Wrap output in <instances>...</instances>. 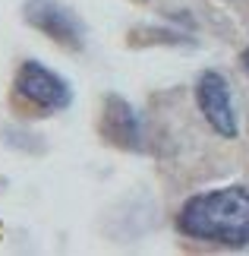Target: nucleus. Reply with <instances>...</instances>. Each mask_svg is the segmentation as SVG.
I'll return each mask as SVG.
<instances>
[{
    "label": "nucleus",
    "mask_w": 249,
    "mask_h": 256,
    "mask_svg": "<svg viewBox=\"0 0 249 256\" xmlns=\"http://www.w3.org/2000/svg\"><path fill=\"white\" fill-rule=\"evenodd\" d=\"M193 98L202 114V120L212 126L221 140H237L240 133V114H237V102L231 92V82L221 70H202L193 82Z\"/></svg>",
    "instance_id": "nucleus-3"
},
{
    "label": "nucleus",
    "mask_w": 249,
    "mask_h": 256,
    "mask_svg": "<svg viewBox=\"0 0 249 256\" xmlns=\"http://www.w3.org/2000/svg\"><path fill=\"white\" fill-rule=\"evenodd\" d=\"M22 19L35 32H41L47 42L66 48V51H82L85 48V26L73 10L60 0H25Z\"/></svg>",
    "instance_id": "nucleus-4"
},
{
    "label": "nucleus",
    "mask_w": 249,
    "mask_h": 256,
    "mask_svg": "<svg viewBox=\"0 0 249 256\" xmlns=\"http://www.w3.org/2000/svg\"><path fill=\"white\" fill-rule=\"evenodd\" d=\"M98 133L107 146L123 152H145V120L139 108L123 95H104Z\"/></svg>",
    "instance_id": "nucleus-5"
},
{
    "label": "nucleus",
    "mask_w": 249,
    "mask_h": 256,
    "mask_svg": "<svg viewBox=\"0 0 249 256\" xmlns=\"http://www.w3.org/2000/svg\"><path fill=\"white\" fill-rule=\"evenodd\" d=\"M177 231L186 240L224 250L249 247V186L231 184L186 196L177 209Z\"/></svg>",
    "instance_id": "nucleus-1"
},
{
    "label": "nucleus",
    "mask_w": 249,
    "mask_h": 256,
    "mask_svg": "<svg viewBox=\"0 0 249 256\" xmlns=\"http://www.w3.org/2000/svg\"><path fill=\"white\" fill-rule=\"evenodd\" d=\"M240 66H243V73L249 76V48H243V51H240Z\"/></svg>",
    "instance_id": "nucleus-6"
},
{
    "label": "nucleus",
    "mask_w": 249,
    "mask_h": 256,
    "mask_svg": "<svg viewBox=\"0 0 249 256\" xmlns=\"http://www.w3.org/2000/svg\"><path fill=\"white\" fill-rule=\"evenodd\" d=\"M13 95L16 102H22L25 108L51 117L60 114L73 104V86H69L66 76H60L57 70H51L47 64L28 57L16 66L13 73Z\"/></svg>",
    "instance_id": "nucleus-2"
}]
</instances>
